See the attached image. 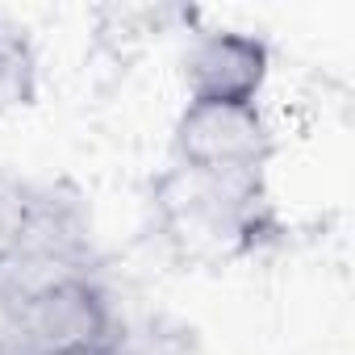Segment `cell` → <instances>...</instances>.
Wrapping results in <instances>:
<instances>
[{"mask_svg": "<svg viewBox=\"0 0 355 355\" xmlns=\"http://www.w3.org/2000/svg\"><path fill=\"white\" fill-rule=\"evenodd\" d=\"M155 201L163 230L184 247V255H239L255 247L272 222L263 175L255 171H205L175 163L159 180Z\"/></svg>", "mask_w": 355, "mask_h": 355, "instance_id": "cell-1", "label": "cell"}, {"mask_svg": "<svg viewBox=\"0 0 355 355\" xmlns=\"http://www.w3.org/2000/svg\"><path fill=\"white\" fill-rule=\"evenodd\" d=\"M96 343L117 338L109 301L92 280L55 284L0 313V355H59Z\"/></svg>", "mask_w": 355, "mask_h": 355, "instance_id": "cell-2", "label": "cell"}, {"mask_svg": "<svg viewBox=\"0 0 355 355\" xmlns=\"http://www.w3.org/2000/svg\"><path fill=\"white\" fill-rule=\"evenodd\" d=\"M175 163L205 171H255L276 150L272 121L259 105H197L189 101L171 134Z\"/></svg>", "mask_w": 355, "mask_h": 355, "instance_id": "cell-3", "label": "cell"}, {"mask_svg": "<svg viewBox=\"0 0 355 355\" xmlns=\"http://www.w3.org/2000/svg\"><path fill=\"white\" fill-rule=\"evenodd\" d=\"M268 71V42L243 30H205L184 55V88L197 105H259Z\"/></svg>", "mask_w": 355, "mask_h": 355, "instance_id": "cell-4", "label": "cell"}, {"mask_svg": "<svg viewBox=\"0 0 355 355\" xmlns=\"http://www.w3.org/2000/svg\"><path fill=\"white\" fill-rule=\"evenodd\" d=\"M38 88V63L26 42V30L0 17V113L30 105Z\"/></svg>", "mask_w": 355, "mask_h": 355, "instance_id": "cell-5", "label": "cell"}, {"mask_svg": "<svg viewBox=\"0 0 355 355\" xmlns=\"http://www.w3.org/2000/svg\"><path fill=\"white\" fill-rule=\"evenodd\" d=\"M30 209H34V193L21 180L0 171V259L17 247V239L30 222Z\"/></svg>", "mask_w": 355, "mask_h": 355, "instance_id": "cell-6", "label": "cell"}, {"mask_svg": "<svg viewBox=\"0 0 355 355\" xmlns=\"http://www.w3.org/2000/svg\"><path fill=\"white\" fill-rule=\"evenodd\" d=\"M59 355H121L117 343H96V347H76V351H59Z\"/></svg>", "mask_w": 355, "mask_h": 355, "instance_id": "cell-7", "label": "cell"}]
</instances>
